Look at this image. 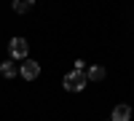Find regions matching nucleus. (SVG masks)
Here are the masks:
<instances>
[{"label":"nucleus","instance_id":"1","mask_svg":"<svg viewBox=\"0 0 134 121\" xmlns=\"http://www.w3.org/2000/svg\"><path fill=\"white\" fill-rule=\"evenodd\" d=\"M8 59L11 62H24V59H30V43H27V38L14 35V38L8 40Z\"/></svg>","mask_w":134,"mask_h":121},{"label":"nucleus","instance_id":"2","mask_svg":"<svg viewBox=\"0 0 134 121\" xmlns=\"http://www.w3.org/2000/svg\"><path fill=\"white\" fill-rule=\"evenodd\" d=\"M86 75L83 73H78V70H70V73H64L62 75V89L64 92H70V94H78V92H86Z\"/></svg>","mask_w":134,"mask_h":121},{"label":"nucleus","instance_id":"3","mask_svg":"<svg viewBox=\"0 0 134 121\" xmlns=\"http://www.w3.org/2000/svg\"><path fill=\"white\" fill-rule=\"evenodd\" d=\"M131 116H134V108L129 102H115L110 108V118L107 121H131Z\"/></svg>","mask_w":134,"mask_h":121},{"label":"nucleus","instance_id":"4","mask_svg":"<svg viewBox=\"0 0 134 121\" xmlns=\"http://www.w3.org/2000/svg\"><path fill=\"white\" fill-rule=\"evenodd\" d=\"M19 75L24 81H38L40 78V65H38V59H24L19 65Z\"/></svg>","mask_w":134,"mask_h":121},{"label":"nucleus","instance_id":"5","mask_svg":"<svg viewBox=\"0 0 134 121\" xmlns=\"http://www.w3.org/2000/svg\"><path fill=\"white\" fill-rule=\"evenodd\" d=\"M83 75H86L88 83H102L107 78V67H105V65H86Z\"/></svg>","mask_w":134,"mask_h":121},{"label":"nucleus","instance_id":"6","mask_svg":"<svg viewBox=\"0 0 134 121\" xmlns=\"http://www.w3.org/2000/svg\"><path fill=\"white\" fill-rule=\"evenodd\" d=\"M0 75H3V78H16V75H19V65L16 62H11V59H3V62H0Z\"/></svg>","mask_w":134,"mask_h":121},{"label":"nucleus","instance_id":"7","mask_svg":"<svg viewBox=\"0 0 134 121\" xmlns=\"http://www.w3.org/2000/svg\"><path fill=\"white\" fill-rule=\"evenodd\" d=\"M30 8H32V0H14V3H11V11H14V14H27Z\"/></svg>","mask_w":134,"mask_h":121},{"label":"nucleus","instance_id":"8","mask_svg":"<svg viewBox=\"0 0 134 121\" xmlns=\"http://www.w3.org/2000/svg\"><path fill=\"white\" fill-rule=\"evenodd\" d=\"M102 121H107V118H102Z\"/></svg>","mask_w":134,"mask_h":121}]
</instances>
